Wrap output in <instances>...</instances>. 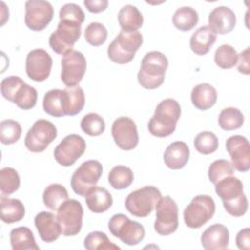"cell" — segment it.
Here are the masks:
<instances>
[{"instance_id": "cell-44", "label": "cell", "mask_w": 250, "mask_h": 250, "mask_svg": "<svg viewBox=\"0 0 250 250\" xmlns=\"http://www.w3.org/2000/svg\"><path fill=\"white\" fill-rule=\"evenodd\" d=\"M24 83V81L16 75L7 76L4 79H2L0 88H1V94L2 96L8 100L9 102L13 103L14 97L19 90V88Z\"/></svg>"}, {"instance_id": "cell-34", "label": "cell", "mask_w": 250, "mask_h": 250, "mask_svg": "<svg viewBox=\"0 0 250 250\" xmlns=\"http://www.w3.org/2000/svg\"><path fill=\"white\" fill-rule=\"evenodd\" d=\"M84 247L87 250H120V247L107 237L104 232L92 231L84 239Z\"/></svg>"}, {"instance_id": "cell-31", "label": "cell", "mask_w": 250, "mask_h": 250, "mask_svg": "<svg viewBox=\"0 0 250 250\" xmlns=\"http://www.w3.org/2000/svg\"><path fill=\"white\" fill-rule=\"evenodd\" d=\"M198 14L191 7H181L176 10L173 16V23L181 31L191 30L198 22Z\"/></svg>"}, {"instance_id": "cell-8", "label": "cell", "mask_w": 250, "mask_h": 250, "mask_svg": "<svg viewBox=\"0 0 250 250\" xmlns=\"http://www.w3.org/2000/svg\"><path fill=\"white\" fill-rule=\"evenodd\" d=\"M102 174L103 166L100 161L95 159L84 161L71 176V188L76 194L86 196L89 190L97 185Z\"/></svg>"}, {"instance_id": "cell-12", "label": "cell", "mask_w": 250, "mask_h": 250, "mask_svg": "<svg viewBox=\"0 0 250 250\" xmlns=\"http://www.w3.org/2000/svg\"><path fill=\"white\" fill-rule=\"evenodd\" d=\"M61 63V79L63 84L67 87L77 86L82 80L87 67V62L84 55L79 51L71 50L63 55Z\"/></svg>"}, {"instance_id": "cell-45", "label": "cell", "mask_w": 250, "mask_h": 250, "mask_svg": "<svg viewBox=\"0 0 250 250\" xmlns=\"http://www.w3.org/2000/svg\"><path fill=\"white\" fill-rule=\"evenodd\" d=\"M223 206L229 215L233 217H241L247 212L248 200L246 195L243 193L233 200L223 201Z\"/></svg>"}, {"instance_id": "cell-33", "label": "cell", "mask_w": 250, "mask_h": 250, "mask_svg": "<svg viewBox=\"0 0 250 250\" xmlns=\"http://www.w3.org/2000/svg\"><path fill=\"white\" fill-rule=\"evenodd\" d=\"M244 122L242 112L236 107L224 108L218 117L219 126L226 131H232L239 129Z\"/></svg>"}, {"instance_id": "cell-4", "label": "cell", "mask_w": 250, "mask_h": 250, "mask_svg": "<svg viewBox=\"0 0 250 250\" xmlns=\"http://www.w3.org/2000/svg\"><path fill=\"white\" fill-rule=\"evenodd\" d=\"M161 198L160 190L153 186H145L128 194L125 199L127 211L135 217L148 216Z\"/></svg>"}, {"instance_id": "cell-16", "label": "cell", "mask_w": 250, "mask_h": 250, "mask_svg": "<svg viewBox=\"0 0 250 250\" xmlns=\"http://www.w3.org/2000/svg\"><path fill=\"white\" fill-rule=\"evenodd\" d=\"M52 65L53 60L44 49H34L26 56L25 71L33 81H45L51 73Z\"/></svg>"}, {"instance_id": "cell-48", "label": "cell", "mask_w": 250, "mask_h": 250, "mask_svg": "<svg viewBox=\"0 0 250 250\" xmlns=\"http://www.w3.org/2000/svg\"><path fill=\"white\" fill-rule=\"evenodd\" d=\"M83 3L87 10L94 14L104 12L108 6L107 0H85Z\"/></svg>"}, {"instance_id": "cell-23", "label": "cell", "mask_w": 250, "mask_h": 250, "mask_svg": "<svg viewBox=\"0 0 250 250\" xmlns=\"http://www.w3.org/2000/svg\"><path fill=\"white\" fill-rule=\"evenodd\" d=\"M217 39V34L208 25L197 28L191 35L189 46L191 51L198 56L206 55Z\"/></svg>"}, {"instance_id": "cell-47", "label": "cell", "mask_w": 250, "mask_h": 250, "mask_svg": "<svg viewBox=\"0 0 250 250\" xmlns=\"http://www.w3.org/2000/svg\"><path fill=\"white\" fill-rule=\"evenodd\" d=\"M236 246L240 250H249L250 247V229L245 228L238 231L235 238Z\"/></svg>"}, {"instance_id": "cell-49", "label": "cell", "mask_w": 250, "mask_h": 250, "mask_svg": "<svg viewBox=\"0 0 250 250\" xmlns=\"http://www.w3.org/2000/svg\"><path fill=\"white\" fill-rule=\"evenodd\" d=\"M239 61H237V69L240 73L248 75L250 73L249 67V48H246L238 55Z\"/></svg>"}, {"instance_id": "cell-11", "label": "cell", "mask_w": 250, "mask_h": 250, "mask_svg": "<svg viewBox=\"0 0 250 250\" xmlns=\"http://www.w3.org/2000/svg\"><path fill=\"white\" fill-rule=\"evenodd\" d=\"M156 215L154 229L160 235H169L175 232L179 227L178 205L170 196H164L155 205Z\"/></svg>"}, {"instance_id": "cell-15", "label": "cell", "mask_w": 250, "mask_h": 250, "mask_svg": "<svg viewBox=\"0 0 250 250\" xmlns=\"http://www.w3.org/2000/svg\"><path fill=\"white\" fill-rule=\"evenodd\" d=\"M111 135L116 146L122 150H132L139 144L137 125L127 116L118 117L113 121Z\"/></svg>"}, {"instance_id": "cell-9", "label": "cell", "mask_w": 250, "mask_h": 250, "mask_svg": "<svg viewBox=\"0 0 250 250\" xmlns=\"http://www.w3.org/2000/svg\"><path fill=\"white\" fill-rule=\"evenodd\" d=\"M57 136V128L51 121L38 119L27 131L24 146L31 152H42L55 141Z\"/></svg>"}, {"instance_id": "cell-22", "label": "cell", "mask_w": 250, "mask_h": 250, "mask_svg": "<svg viewBox=\"0 0 250 250\" xmlns=\"http://www.w3.org/2000/svg\"><path fill=\"white\" fill-rule=\"evenodd\" d=\"M163 159L168 168L172 170L182 169L189 159V147L185 142H174L165 149Z\"/></svg>"}, {"instance_id": "cell-10", "label": "cell", "mask_w": 250, "mask_h": 250, "mask_svg": "<svg viewBox=\"0 0 250 250\" xmlns=\"http://www.w3.org/2000/svg\"><path fill=\"white\" fill-rule=\"evenodd\" d=\"M57 218L64 236H73L80 232L83 225V207L76 199H67L57 210Z\"/></svg>"}, {"instance_id": "cell-6", "label": "cell", "mask_w": 250, "mask_h": 250, "mask_svg": "<svg viewBox=\"0 0 250 250\" xmlns=\"http://www.w3.org/2000/svg\"><path fill=\"white\" fill-rule=\"evenodd\" d=\"M215 209V201L211 196L196 195L184 210V222L189 229H198L214 216Z\"/></svg>"}, {"instance_id": "cell-28", "label": "cell", "mask_w": 250, "mask_h": 250, "mask_svg": "<svg viewBox=\"0 0 250 250\" xmlns=\"http://www.w3.org/2000/svg\"><path fill=\"white\" fill-rule=\"evenodd\" d=\"M118 22L123 31L133 32L142 27L144 18L137 7L125 5L118 12Z\"/></svg>"}, {"instance_id": "cell-35", "label": "cell", "mask_w": 250, "mask_h": 250, "mask_svg": "<svg viewBox=\"0 0 250 250\" xmlns=\"http://www.w3.org/2000/svg\"><path fill=\"white\" fill-rule=\"evenodd\" d=\"M21 185V179L12 167H4L0 170V190L2 195H10L17 191Z\"/></svg>"}, {"instance_id": "cell-27", "label": "cell", "mask_w": 250, "mask_h": 250, "mask_svg": "<svg viewBox=\"0 0 250 250\" xmlns=\"http://www.w3.org/2000/svg\"><path fill=\"white\" fill-rule=\"evenodd\" d=\"M215 191L222 201H230L243 194V184L236 178L228 176L215 184Z\"/></svg>"}, {"instance_id": "cell-7", "label": "cell", "mask_w": 250, "mask_h": 250, "mask_svg": "<svg viewBox=\"0 0 250 250\" xmlns=\"http://www.w3.org/2000/svg\"><path fill=\"white\" fill-rule=\"evenodd\" d=\"M108 229L111 234L119 238L123 243L133 246L139 244L145 237L146 231L142 224L131 221L124 214L113 215L108 222Z\"/></svg>"}, {"instance_id": "cell-18", "label": "cell", "mask_w": 250, "mask_h": 250, "mask_svg": "<svg viewBox=\"0 0 250 250\" xmlns=\"http://www.w3.org/2000/svg\"><path fill=\"white\" fill-rule=\"evenodd\" d=\"M208 23V26L216 34H227L233 30L236 23V16L231 9L226 6H219L209 14Z\"/></svg>"}, {"instance_id": "cell-3", "label": "cell", "mask_w": 250, "mask_h": 250, "mask_svg": "<svg viewBox=\"0 0 250 250\" xmlns=\"http://www.w3.org/2000/svg\"><path fill=\"white\" fill-rule=\"evenodd\" d=\"M143 35L139 31L121 30L107 47V56L115 63H129L143 44Z\"/></svg>"}, {"instance_id": "cell-40", "label": "cell", "mask_w": 250, "mask_h": 250, "mask_svg": "<svg viewBox=\"0 0 250 250\" xmlns=\"http://www.w3.org/2000/svg\"><path fill=\"white\" fill-rule=\"evenodd\" d=\"M82 131L92 137L102 135L105 129V123L104 118L95 112H90L83 116L80 122Z\"/></svg>"}, {"instance_id": "cell-36", "label": "cell", "mask_w": 250, "mask_h": 250, "mask_svg": "<svg viewBox=\"0 0 250 250\" xmlns=\"http://www.w3.org/2000/svg\"><path fill=\"white\" fill-rule=\"evenodd\" d=\"M214 61L216 65L219 67L223 69H229L237 63L238 54L232 46L229 44H223L217 48Z\"/></svg>"}, {"instance_id": "cell-30", "label": "cell", "mask_w": 250, "mask_h": 250, "mask_svg": "<svg viewBox=\"0 0 250 250\" xmlns=\"http://www.w3.org/2000/svg\"><path fill=\"white\" fill-rule=\"evenodd\" d=\"M67 199L68 192L61 184H51L43 192L44 205L52 211H57L59 207Z\"/></svg>"}, {"instance_id": "cell-41", "label": "cell", "mask_w": 250, "mask_h": 250, "mask_svg": "<svg viewBox=\"0 0 250 250\" xmlns=\"http://www.w3.org/2000/svg\"><path fill=\"white\" fill-rule=\"evenodd\" d=\"M234 172L232 164L227 159H218L210 164L208 168V178L211 183L216 184L220 180L231 176Z\"/></svg>"}, {"instance_id": "cell-29", "label": "cell", "mask_w": 250, "mask_h": 250, "mask_svg": "<svg viewBox=\"0 0 250 250\" xmlns=\"http://www.w3.org/2000/svg\"><path fill=\"white\" fill-rule=\"evenodd\" d=\"M10 242L13 250H39L34 235L27 227L13 229L10 231Z\"/></svg>"}, {"instance_id": "cell-21", "label": "cell", "mask_w": 250, "mask_h": 250, "mask_svg": "<svg viewBox=\"0 0 250 250\" xmlns=\"http://www.w3.org/2000/svg\"><path fill=\"white\" fill-rule=\"evenodd\" d=\"M68 96L65 90L52 89L48 91L43 98L44 111L54 117H62L67 115Z\"/></svg>"}, {"instance_id": "cell-13", "label": "cell", "mask_w": 250, "mask_h": 250, "mask_svg": "<svg viewBox=\"0 0 250 250\" xmlns=\"http://www.w3.org/2000/svg\"><path fill=\"white\" fill-rule=\"evenodd\" d=\"M86 149L85 140L77 135L70 134L65 136L55 147V160L62 166H71L78 160Z\"/></svg>"}, {"instance_id": "cell-20", "label": "cell", "mask_w": 250, "mask_h": 250, "mask_svg": "<svg viewBox=\"0 0 250 250\" xmlns=\"http://www.w3.org/2000/svg\"><path fill=\"white\" fill-rule=\"evenodd\" d=\"M201 245L206 250L226 249L229 246V232L226 226L214 224L201 234Z\"/></svg>"}, {"instance_id": "cell-25", "label": "cell", "mask_w": 250, "mask_h": 250, "mask_svg": "<svg viewBox=\"0 0 250 250\" xmlns=\"http://www.w3.org/2000/svg\"><path fill=\"white\" fill-rule=\"evenodd\" d=\"M86 204L93 213H104L109 209L113 203L111 194L103 187L95 186L86 194Z\"/></svg>"}, {"instance_id": "cell-39", "label": "cell", "mask_w": 250, "mask_h": 250, "mask_svg": "<svg viewBox=\"0 0 250 250\" xmlns=\"http://www.w3.org/2000/svg\"><path fill=\"white\" fill-rule=\"evenodd\" d=\"M193 145L199 153L207 155L215 152L218 149L219 141L214 133L210 131H204L195 136Z\"/></svg>"}, {"instance_id": "cell-42", "label": "cell", "mask_w": 250, "mask_h": 250, "mask_svg": "<svg viewBox=\"0 0 250 250\" xmlns=\"http://www.w3.org/2000/svg\"><path fill=\"white\" fill-rule=\"evenodd\" d=\"M84 37L90 45L98 47L105 42L107 37V30L103 23L94 21L86 26Z\"/></svg>"}, {"instance_id": "cell-1", "label": "cell", "mask_w": 250, "mask_h": 250, "mask_svg": "<svg viewBox=\"0 0 250 250\" xmlns=\"http://www.w3.org/2000/svg\"><path fill=\"white\" fill-rule=\"evenodd\" d=\"M180 104L171 98L161 101L147 124L148 132L157 138H165L174 133L181 117Z\"/></svg>"}, {"instance_id": "cell-38", "label": "cell", "mask_w": 250, "mask_h": 250, "mask_svg": "<svg viewBox=\"0 0 250 250\" xmlns=\"http://www.w3.org/2000/svg\"><path fill=\"white\" fill-rule=\"evenodd\" d=\"M21 136V124L13 119H5L0 122V141L3 145H13Z\"/></svg>"}, {"instance_id": "cell-32", "label": "cell", "mask_w": 250, "mask_h": 250, "mask_svg": "<svg viewBox=\"0 0 250 250\" xmlns=\"http://www.w3.org/2000/svg\"><path fill=\"white\" fill-rule=\"evenodd\" d=\"M108 183L114 189H125L134 181L133 171L124 165L114 166L108 173Z\"/></svg>"}, {"instance_id": "cell-43", "label": "cell", "mask_w": 250, "mask_h": 250, "mask_svg": "<svg viewBox=\"0 0 250 250\" xmlns=\"http://www.w3.org/2000/svg\"><path fill=\"white\" fill-rule=\"evenodd\" d=\"M68 96V108L67 115L73 116L78 114L84 107L85 95L84 91L79 86L67 87L64 89Z\"/></svg>"}, {"instance_id": "cell-26", "label": "cell", "mask_w": 250, "mask_h": 250, "mask_svg": "<svg viewBox=\"0 0 250 250\" xmlns=\"http://www.w3.org/2000/svg\"><path fill=\"white\" fill-rule=\"evenodd\" d=\"M0 207L1 220L6 224L20 222L25 215L23 203L17 198H9L2 195L0 198Z\"/></svg>"}, {"instance_id": "cell-5", "label": "cell", "mask_w": 250, "mask_h": 250, "mask_svg": "<svg viewBox=\"0 0 250 250\" xmlns=\"http://www.w3.org/2000/svg\"><path fill=\"white\" fill-rule=\"evenodd\" d=\"M80 35L81 23L70 20H60L57 29L49 37V45L55 53L65 55L73 50L72 48Z\"/></svg>"}, {"instance_id": "cell-37", "label": "cell", "mask_w": 250, "mask_h": 250, "mask_svg": "<svg viewBox=\"0 0 250 250\" xmlns=\"http://www.w3.org/2000/svg\"><path fill=\"white\" fill-rule=\"evenodd\" d=\"M37 91L35 88L29 86L25 82L17 91L13 103L23 110L31 109L35 106L37 102Z\"/></svg>"}, {"instance_id": "cell-19", "label": "cell", "mask_w": 250, "mask_h": 250, "mask_svg": "<svg viewBox=\"0 0 250 250\" xmlns=\"http://www.w3.org/2000/svg\"><path fill=\"white\" fill-rule=\"evenodd\" d=\"M34 225L40 238L47 243L54 242L62 234L57 216L51 212H40L34 218Z\"/></svg>"}, {"instance_id": "cell-46", "label": "cell", "mask_w": 250, "mask_h": 250, "mask_svg": "<svg viewBox=\"0 0 250 250\" xmlns=\"http://www.w3.org/2000/svg\"><path fill=\"white\" fill-rule=\"evenodd\" d=\"M60 20H70L77 21L79 23H83L85 20V14L83 10L74 3H67L62 6L60 13H59Z\"/></svg>"}, {"instance_id": "cell-14", "label": "cell", "mask_w": 250, "mask_h": 250, "mask_svg": "<svg viewBox=\"0 0 250 250\" xmlns=\"http://www.w3.org/2000/svg\"><path fill=\"white\" fill-rule=\"evenodd\" d=\"M54 16L52 4L44 0H28L25 2L24 22L33 31H41L47 27Z\"/></svg>"}, {"instance_id": "cell-24", "label": "cell", "mask_w": 250, "mask_h": 250, "mask_svg": "<svg viewBox=\"0 0 250 250\" xmlns=\"http://www.w3.org/2000/svg\"><path fill=\"white\" fill-rule=\"evenodd\" d=\"M190 99L192 104L197 109L207 110L216 104L218 94L212 85L208 83H200L193 87Z\"/></svg>"}, {"instance_id": "cell-2", "label": "cell", "mask_w": 250, "mask_h": 250, "mask_svg": "<svg viewBox=\"0 0 250 250\" xmlns=\"http://www.w3.org/2000/svg\"><path fill=\"white\" fill-rule=\"evenodd\" d=\"M167 67L168 60L164 54L158 51L146 53L141 62V68L138 72L140 85L148 90L158 88L164 82Z\"/></svg>"}, {"instance_id": "cell-17", "label": "cell", "mask_w": 250, "mask_h": 250, "mask_svg": "<svg viewBox=\"0 0 250 250\" xmlns=\"http://www.w3.org/2000/svg\"><path fill=\"white\" fill-rule=\"evenodd\" d=\"M226 149L235 170L247 172L250 169V145L245 137L241 135L229 137L226 142Z\"/></svg>"}]
</instances>
